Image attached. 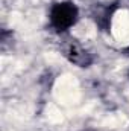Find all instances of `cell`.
Masks as SVG:
<instances>
[{
  "mask_svg": "<svg viewBox=\"0 0 129 131\" xmlns=\"http://www.w3.org/2000/svg\"><path fill=\"white\" fill-rule=\"evenodd\" d=\"M119 9V3H108L103 8L99 9V12L96 14L94 20H96L97 28L103 32L109 34L111 32V26H112V17L115 14V11Z\"/></svg>",
  "mask_w": 129,
  "mask_h": 131,
  "instance_id": "3",
  "label": "cell"
},
{
  "mask_svg": "<svg viewBox=\"0 0 129 131\" xmlns=\"http://www.w3.org/2000/svg\"><path fill=\"white\" fill-rule=\"evenodd\" d=\"M128 76H129V72H128Z\"/></svg>",
  "mask_w": 129,
  "mask_h": 131,
  "instance_id": "4",
  "label": "cell"
},
{
  "mask_svg": "<svg viewBox=\"0 0 129 131\" xmlns=\"http://www.w3.org/2000/svg\"><path fill=\"white\" fill-rule=\"evenodd\" d=\"M79 6L73 0H58L50 5L47 18L53 32L64 35L79 21Z\"/></svg>",
  "mask_w": 129,
  "mask_h": 131,
  "instance_id": "1",
  "label": "cell"
},
{
  "mask_svg": "<svg viewBox=\"0 0 129 131\" xmlns=\"http://www.w3.org/2000/svg\"><path fill=\"white\" fill-rule=\"evenodd\" d=\"M62 57L79 69H88L94 64V57L78 41V40H67L61 46Z\"/></svg>",
  "mask_w": 129,
  "mask_h": 131,
  "instance_id": "2",
  "label": "cell"
}]
</instances>
